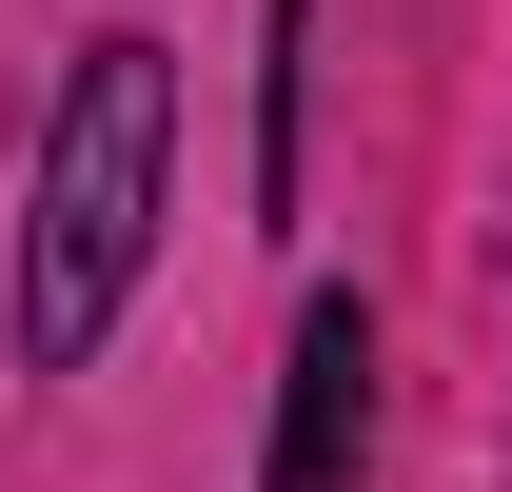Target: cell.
Wrapping results in <instances>:
<instances>
[{"label": "cell", "instance_id": "7a4b0ae2", "mask_svg": "<svg viewBox=\"0 0 512 492\" xmlns=\"http://www.w3.org/2000/svg\"><path fill=\"white\" fill-rule=\"evenodd\" d=\"M355 453H375V315H355V296H296V355H276V453H256V492H355Z\"/></svg>", "mask_w": 512, "mask_h": 492}, {"label": "cell", "instance_id": "6da1fadb", "mask_svg": "<svg viewBox=\"0 0 512 492\" xmlns=\"http://www.w3.org/2000/svg\"><path fill=\"white\" fill-rule=\"evenodd\" d=\"M158 178H178V60L158 40H79V79L40 99L20 158V374H99V335L158 276Z\"/></svg>", "mask_w": 512, "mask_h": 492}, {"label": "cell", "instance_id": "3957f363", "mask_svg": "<svg viewBox=\"0 0 512 492\" xmlns=\"http://www.w3.org/2000/svg\"><path fill=\"white\" fill-rule=\"evenodd\" d=\"M296 119H316V0H276V79H256V197H276V217H296V178H316Z\"/></svg>", "mask_w": 512, "mask_h": 492}]
</instances>
